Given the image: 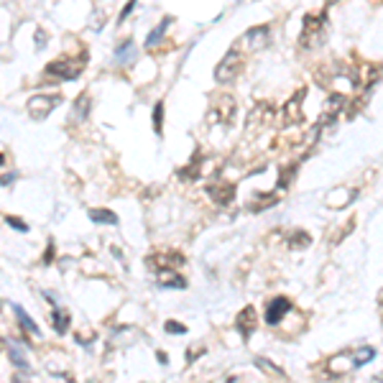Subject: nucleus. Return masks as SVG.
<instances>
[{"instance_id":"4be33fe9","label":"nucleus","mask_w":383,"mask_h":383,"mask_svg":"<svg viewBox=\"0 0 383 383\" xmlns=\"http://www.w3.org/2000/svg\"><path fill=\"white\" fill-rule=\"evenodd\" d=\"M289 245L291 248H309L312 245V238H309V232H304V230H297V232H291V240H289Z\"/></svg>"},{"instance_id":"6e6552de","label":"nucleus","mask_w":383,"mask_h":383,"mask_svg":"<svg viewBox=\"0 0 383 383\" xmlns=\"http://www.w3.org/2000/svg\"><path fill=\"white\" fill-rule=\"evenodd\" d=\"M268 41H271V28H268V26H256V28H250V31L243 36V44H245L250 51L266 49Z\"/></svg>"},{"instance_id":"6ab92c4d","label":"nucleus","mask_w":383,"mask_h":383,"mask_svg":"<svg viewBox=\"0 0 383 383\" xmlns=\"http://www.w3.org/2000/svg\"><path fill=\"white\" fill-rule=\"evenodd\" d=\"M256 366L266 373V376H273V378H281V381H286V373L281 371V368H276V366H271L266 358H256Z\"/></svg>"},{"instance_id":"39448f33","label":"nucleus","mask_w":383,"mask_h":383,"mask_svg":"<svg viewBox=\"0 0 383 383\" xmlns=\"http://www.w3.org/2000/svg\"><path fill=\"white\" fill-rule=\"evenodd\" d=\"M82 64L84 62H72V59H57V62H51L49 67H46V75L49 77H59V79H77L79 72H82Z\"/></svg>"},{"instance_id":"423d86ee","label":"nucleus","mask_w":383,"mask_h":383,"mask_svg":"<svg viewBox=\"0 0 383 383\" xmlns=\"http://www.w3.org/2000/svg\"><path fill=\"white\" fill-rule=\"evenodd\" d=\"M355 197H358V189H350V187H337V189L327 192L324 205H327L330 210H345V207H350V205L355 202Z\"/></svg>"},{"instance_id":"5701e85b","label":"nucleus","mask_w":383,"mask_h":383,"mask_svg":"<svg viewBox=\"0 0 383 383\" xmlns=\"http://www.w3.org/2000/svg\"><path fill=\"white\" fill-rule=\"evenodd\" d=\"M161 120H163V102H156L153 107V131L161 136Z\"/></svg>"},{"instance_id":"a211bd4d","label":"nucleus","mask_w":383,"mask_h":383,"mask_svg":"<svg viewBox=\"0 0 383 383\" xmlns=\"http://www.w3.org/2000/svg\"><path fill=\"white\" fill-rule=\"evenodd\" d=\"M169 26H171V18H163V21H161V23H158V26L151 31V36L146 39V49H153V46H156V44L163 39V31H166Z\"/></svg>"},{"instance_id":"a878e982","label":"nucleus","mask_w":383,"mask_h":383,"mask_svg":"<svg viewBox=\"0 0 383 383\" xmlns=\"http://www.w3.org/2000/svg\"><path fill=\"white\" fill-rule=\"evenodd\" d=\"M136 3H138V0H128V3H125V8H123V10H120V15H118V23H123V21H125V18H128V15L133 13Z\"/></svg>"},{"instance_id":"c85d7f7f","label":"nucleus","mask_w":383,"mask_h":383,"mask_svg":"<svg viewBox=\"0 0 383 383\" xmlns=\"http://www.w3.org/2000/svg\"><path fill=\"white\" fill-rule=\"evenodd\" d=\"M8 184H13V174H5L3 176V187H8Z\"/></svg>"},{"instance_id":"f3484780","label":"nucleus","mask_w":383,"mask_h":383,"mask_svg":"<svg viewBox=\"0 0 383 383\" xmlns=\"http://www.w3.org/2000/svg\"><path fill=\"white\" fill-rule=\"evenodd\" d=\"M51 322H54V330H57L59 335H64V332L69 330V314H67L64 309H59V306H54V314H51Z\"/></svg>"},{"instance_id":"393cba45","label":"nucleus","mask_w":383,"mask_h":383,"mask_svg":"<svg viewBox=\"0 0 383 383\" xmlns=\"http://www.w3.org/2000/svg\"><path fill=\"white\" fill-rule=\"evenodd\" d=\"M166 332H171V335H187V327L179 324V322H166Z\"/></svg>"},{"instance_id":"ddd939ff","label":"nucleus","mask_w":383,"mask_h":383,"mask_svg":"<svg viewBox=\"0 0 383 383\" xmlns=\"http://www.w3.org/2000/svg\"><path fill=\"white\" fill-rule=\"evenodd\" d=\"M13 312H15V317H18V322H21V324H23V327H26V330H28V332H31L33 337H41V330H39V324H36V322H33L31 317H28V312H26L23 306L13 304Z\"/></svg>"},{"instance_id":"0eeeda50","label":"nucleus","mask_w":383,"mask_h":383,"mask_svg":"<svg viewBox=\"0 0 383 383\" xmlns=\"http://www.w3.org/2000/svg\"><path fill=\"white\" fill-rule=\"evenodd\" d=\"M302 102H304V89H299L281 110V123L284 125H299L302 123Z\"/></svg>"},{"instance_id":"cd10ccee","label":"nucleus","mask_w":383,"mask_h":383,"mask_svg":"<svg viewBox=\"0 0 383 383\" xmlns=\"http://www.w3.org/2000/svg\"><path fill=\"white\" fill-rule=\"evenodd\" d=\"M46 263H51L54 261V245H49V250H46V258H44Z\"/></svg>"},{"instance_id":"1a4fd4ad","label":"nucleus","mask_w":383,"mask_h":383,"mask_svg":"<svg viewBox=\"0 0 383 383\" xmlns=\"http://www.w3.org/2000/svg\"><path fill=\"white\" fill-rule=\"evenodd\" d=\"M289 312H291V302L286 297H276V299H271V304L266 306V322L268 324H279Z\"/></svg>"},{"instance_id":"aec40b11","label":"nucleus","mask_w":383,"mask_h":383,"mask_svg":"<svg viewBox=\"0 0 383 383\" xmlns=\"http://www.w3.org/2000/svg\"><path fill=\"white\" fill-rule=\"evenodd\" d=\"M373 358H376V350H373V348H368V345L353 353V360H355V368H360V366H366V363H371Z\"/></svg>"},{"instance_id":"2eb2a0df","label":"nucleus","mask_w":383,"mask_h":383,"mask_svg":"<svg viewBox=\"0 0 383 383\" xmlns=\"http://www.w3.org/2000/svg\"><path fill=\"white\" fill-rule=\"evenodd\" d=\"M136 57V44L128 39V41H123V44H118V49H115V59L120 62V64H125V62H131Z\"/></svg>"},{"instance_id":"f257e3e1","label":"nucleus","mask_w":383,"mask_h":383,"mask_svg":"<svg viewBox=\"0 0 383 383\" xmlns=\"http://www.w3.org/2000/svg\"><path fill=\"white\" fill-rule=\"evenodd\" d=\"M327 36V15L324 13H306L304 26L299 33V46L302 49H317Z\"/></svg>"},{"instance_id":"4468645a","label":"nucleus","mask_w":383,"mask_h":383,"mask_svg":"<svg viewBox=\"0 0 383 383\" xmlns=\"http://www.w3.org/2000/svg\"><path fill=\"white\" fill-rule=\"evenodd\" d=\"M89 107H92V95L82 92L75 100V118L77 120H84V118L89 115Z\"/></svg>"},{"instance_id":"9b49d317","label":"nucleus","mask_w":383,"mask_h":383,"mask_svg":"<svg viewBox=\"0 0 383 383\" xmlns=\"http://www.w3.org/2000/svg\"><path fill=\"white\" fill-rule=\"evenodd\" d=\"M158 286H163V289H184L187 281L174 268H161L158 271Z\"/></svg>"},{"instance_id":"b1692460","label":"nucleus","mask_w":383,"mask_h":383,"mask_svg":"<svg viewBox=\"0 0 383 383\" xmlns=\"http://www.w3.org/2000/svg\"><path fill=\"white\" fill-rule=\"evenodd\" d=\"M5 223H8L13 230H18V232H26V230H28V225H26V223H21L15 215H5Z\"/></svg>"},{"instance_id":"7c9ffc66","label":"nucleus","mask_w":383,"mask_h":383,"mask_svg":"<svg viewBox=\"0 0 383 383\" xmlns=\"http://www.w3.org/2000/svg\"><path fill=\"white\" fill-rule=\"evenodd\" d=\"M327 3H330V5H332V3H337V0H327Z\"/></svg>"},{"instance_id":"7ed1b4c3","label":"nucleus","mask_w":383,"mask_h":383,"mask_svg":"<svg viewBox=\"0 0 383 383\" xmlns=\"http://www.w3.org/2000/svg\"><path fill=\"white\" fill-rule=\"evenodd\" d=\"M235 115V100L230 95H215L210 107V123H230Z\"/></svg>"},{"instance_id":"412c9836","label":"nucleus","mask_w":383,"mask_h":383,"mask_svg":"<svg viewBox=\"0 0 383 383\" xmlns=\"http://www.w3.org/2000/svg\"><path fill=\"white\" fill-rule=\"evenodd\" d=\"M210 194L215 197V202H217V205H228L230 197H232V187H230V184H223V187H212V189H210Z\"/></svg>"},{"instance_id":"f03ea898","label":"nucleus","mask_w":383,"mask_h":383,"mask_svg":"<svg viewBox=\"0 0 383 383\" xmlns=\"http://www.w3.org/2000/svg\"><path fill=\"white\" fill-rule=\"evenodd\" d=\"M62 105V95H33L31 100H28V115L31 118H36V120H44L54 107H59Z\"/></svg>"},{"instance_id":"c756f323","label":"nucleus","mask_w":383,"mask_h":383,"mask_svg":"<svg viewBox=\"0 0 383 383\" xmlns=\"http://www.w3.org/2000/svg\"><path fill=\"white\" fill-rule=\"evenodd\" d=\"M378 302H381V304H383V291H381V294H378Z\"/></svg>"},{"instance_id":"9d476101","label":"nucleus","mask_w":383,"mask_h":383,"mask_svg":"<svg viewBox=\"0 0 383 383\" xmlns=\"http://www.w3.org/2000/svg\"><path fill=\"white\" fill-rule=\"evenodd\" d=\"M235 327L240 330V335H243V337H250V332L256 330V309H253V306H245V309L238 314Z\"/></svg>"},{"instance_id":"dca6fc26","label":"nucleus","mask_w":383,"mask_h":383,"mask_svg":"<svg viewBox=\"0 0 383 383\" xmlns=\"http://www.w3.org/2000/svg\"><path fill=\"white\" fill-rule=\"evenodd\" d=\"M89 220L100 225H118V215L110 210H89Z\"/></svg>"},{"instance_id":"20e7f679","label":"nucleus","mask_w":383,"mask_h":383,"mask_svg":"<svg viewBox=\"0 0 383 383\" xmlns=\"http://www.w3.org/2000/svg\"><path fill=\"white\" fill-rule=\"evenodd\" d=\"M238 67H240V54H238V49H230L228 54L220 59V64L215 67V79H217L220 84H228L230 79L235 77Z\"/></svg>"},{"instance_id":"f8f14e48","label":"nucleus","mask_w":383,"mask_h":383,"mask_svg":"<svg viewBox=\"0 0 383 383\" xmlns=\"http://www.w3.org/2000/svg\"><path fill=\"white\" fill-rule=\"evenodd\" d=\"M5 353H8V358H10V363L18 368V371H28V363H26V355H23V350L15 345V342H10V340H5Z\"/></svg>"},{"instance_id":"bb28decb","label":"nucleus","mask_w":383,"mask_h":383,"mask_svg":"<svg viewBox=\"0 0 383 383\" xmlns=\"http://www.w3.org/2000/svg\"><path fill=\"white\" fill-rule=\"evenodd\" d=\"M44 44H46V33L39 28V31H36V46H44Z\"/></svg>"}]
</instances>
